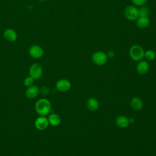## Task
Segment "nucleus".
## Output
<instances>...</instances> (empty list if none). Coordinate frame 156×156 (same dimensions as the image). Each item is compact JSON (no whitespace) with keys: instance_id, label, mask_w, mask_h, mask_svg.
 <instances>
[{"instance_id":"nucleus-11","label":"nucleus","mask_w":156,"mask_h":156,"mask_svg":"<svg viewBox=\"0 0 156 156\" xmlns=\"http://www.w3.org/2000/svg\"><path fill=\"white\" fill-rule=\"evenodd\" d=\"M149 70V64L146 60H140L136 65V71L141 75L146 74Z\"/></svg>"},{"instance_id":"nucleus-5","label":"nucleus","mask_w":156,"mask_h":156,"mask_svg":"<svg viewBox=\"0 0 156 156\" xmlns=\"http://www.w3.org/2000/svg\"><path fill=\"white\" fill-rule=\"evenodd\" d=\"M29 76H31L34 80L41 78L43 75V68L41 65L38 63L32 64L29 70Z\"/></svg>"},{"instance_id":"nucleus-9","label":"nucleus","mask_w":156,"mask_h":156,"mask_svg":"<svg viewBox=\"0 0 156 156\" xmlns=\"http://www.w3.org/2000/svg\"><path fill=\"white\" fill-rule=\"evenodd\" d=\"M3 37L9 42H14L17 40L18 35L14 29L12 28H7L4 31Z\"/></svg>"},{"instance_id":"nucleus-13","label":"nucleus","mask_w":156,"mask_h":156,"mask_svg":"<svg viewBox=\"0 0 156 156\" xmlns=\"http://www.w3.org/2000/svg\"><path fill=\"white\" fill-rule=\"evenodd\" d=\"M88 110L90 112H96L99 107V104L98 100L94 98H90L87 101L86 103Z\"/></svg>"},{"instance_id":"nucleus-7","label":"nucleus","mask_w":156,"mask_h":156,"mask_svg":"<svg viewBox=\"0 0 156 156\" xmlns=\"http://www.w3.org/2000/svg\"><path fill=\"white\" fill-rule=\"evenodd\" d=\"M71 83L70 81L66 79H61L57 81L55 83L56 89L60 92H66L70 90Z\"/></svg>"},{"instance_id":"nucleus-22","label":"nucleus","mask_w":156,"mask_h":156,"mask_svg":"<svg viewBox=\"0 0 156 156\" xmlns=\"http://www.w3.org/2000/svg\"><path fill=\"white\" fill-rule=\"evenodd\" d=\"M107 55L108 58H113L115 56V52L113 51H109L107 53Z\"/></svg>"},{"instance_id":"nucleus-17","label":"nucleus","mask_w":156,"mask_h":156,"mask_svg":"<svg viewBox=\"0 0 156 156\" xmlns=\"http://www.w3.org/2000/svg\"><path fill=\"white\" fill-rule=\"evenodd\" d=\"M144 57L147 61H152L155 58L156 54H155V51H154L153 50L148 49V50L144 51Z\"/></svg>"},{"instance_id":"nucleus-23","label":"nucleus","mask_w":156,"mask_h":156,"mask_svg":"<svg viewBox=\"0 0 156 156\" xmlns=\"http://www.w3.org/2000/svg\"><path fill=\"white\" fill-rule=\"evenodd\" d=\"M129 122H130V123H132V122H134V118H130V119H129Z\"/></svg>"},{"instance_id":"nucleus-10","label":"nucleus","mask_w":156,"mask_h":156,"mask_svg":"<svg viewBox=\"0 0 156 156\" xmlns=\"http://www.w3.org/2000/svg\"><path fill=\"white\" fill-rule=\"evenodd\" d=\"M39 93H40L39 88L37 85H33L30 87H27V89L26 90V91H25V94L28 99H32L37 97Z\"/></svg>"},{"instance_id":"nucleus-24","label":"nucleus","mask_w":156,"mask_h":156,"mask_svg":"<svg viewBox=\"0 0 156 156\" xmlns=\"http://www.w3.org/2000/svg\"><path fill=\"white\" fill-rule=\"evenodd\" d=\"M39 1H45L46 0H39Z\"/></svg>"},{"instance_id":"nucleus-12","label":"nucleus","mask_w":156,"mask_h":156,"mask_svg":"<svg viewBox=\"0 0 156 156\" xmlns=\"http://www.w3.org/2000/svg\"><path fill=\"white\" fill-rule=\"evenodd\" d=\"M115 123L118 127L122 129L127 128L130 124L129 118L124 115H119L117 116L115 119Z\"/></svg>"},{"instance_id":"nucleus-20","label":"nucleus","mask_w":156,"mask_h":156,"mask_svg":"<svg viewBox=\"0 0 156 156\" xmlns=\"http://www.w3.org/2000/svg\"><path fill=\"white\" fill-rule=\"evenodd\" d=\"M132 4L136 6V7H141L143 5H144L147 0H131Z\"/></svg>"},{"instance_id":"nucleus-16","label":"nucleus","mask_w":156,"mask_h":156,"mask_svg":"<svg viewBox=\"0 0 156 156\" xmlns=\"http://www.w3.org/2000/svg\"><path fill=\"white\" fill-rule=\"evenodd\" d=\"M150 23V20L148 17L139 16L136 20V24L137 27L141 29L147 27Z\"/></svg>"},{"instance_id":"nucleus-2","label":"nucleus","mask_w":156,"mask_h":156,"mask_svg":"<svg viewBox=\"0 0 156 156\" xmlns=\"http://www.w3.org/2000/svg\"><path fill=\"white\" fill-rule=\"evenodd\" d=\"M129 55L130 58L136 62H139L144 58V51L143 48L138 44H133L129 49Z\"/></svg>"},{"instance_id":"nucleus-25","label":"nucleus","mask_w":156,"mask_h":156,"mask_svg":"<svg viewBox=\"0 0 156 156\" xmlns=\"http://www.w3.org/2000/svg\"></svg>"},{"instance_id":"nucleus-14","label":"nucleus","mask_w":156,"mask_h":156,"mask_svg":"<svg viewBox=\"0 0 156 156\" xmlns=\"http://www.w3.org/2000/svg\"><path fill=\"white\" fill-rule=\"evenodd\" d=\"M130 106L134 110L138 111L141 110L143 107V102L142 100L138 97H133L130 100Z\"/></svg>"},{"instance_id":"nucleus-3","label":"nucleus","mask_w":156,"mask_h":156,"mask_svg":"<svg viewBox=\"0 0 156 156\" xmlns=\"http://www.w3.org/2000/svg\"><path fill=\"white\" fill-rule=\"evenodd\" d=\"M126 18L129 21H136L140 16L138 9L134 5H129L126 6L124 11Z\"/></svg>"},{"instance_id":"nucleus-15","label":"nucleus","mask_w":156,"mask_h":156,"mask_svg":"<svg viewBox=\"0 0 156 156\" xmlns=\"http://www.w3.org/2000/svg\"><path fill=\"white\" fill-rule=\"evenodd\" d=\"M49 124L52 126H58L61 122V118L57 113H49L48 118Z\"/></svg>"},{"instance_id":"nucleus-18","label":"nucleus","mask_w":156,"mask_h":156,"mask_svg":"<svg viewBox=\"0 0 156 156\" xmlns=\"http://www.w3.org/2000/svg\"><path fill=\"white\" fill-rule=\"evenodd\" d=\"M139 11V15L140 16H146L148 17L149 13H150V9L148 7L143 5L141 7H140V9H138Z\"/></svg>"},{"instance_id":"nucleus-8","label":"nucleus","mask_w":156,"mask_h":156,"mask_svg":"<svg viewBox=\"0 0 156 156\" xmlns=\"http://www.w3.org/2000/svg\"><path fill=\"white\" fill-rule=\"evenodd\" d=\"M35 126L37 129L39 130H44L49 126V121L48 118L44 116H40L35 121Z\"/></svg>"},{"instance_id":"nucleus-21","label":"nucleus","mask_w":156,"mask_h":156,"mask_svg":"<svg viewBox=\"0 0 156 156\" xmlns=\"http://www.w3.org/2000/svg\"><path fill=\"white\" fill-rule=\"evenodd\" d=\"M41 91L43 94H46L48 93H49L50 91V89L46 87H42L41 90Z\"/></svg>"},{"instance_id":"nucleus-19","label":"nucleus","mask_w":156,"mask_h":156,"mask_svg":"<svg viewBox=\"0 0 156 156\" xmlns=\"http://www.w3.org/2000/svg\"><path fill=\"white\" fill-rule=\"evenodd\" d=\"M34 83V79H33L31 76H29L26 77L23 80V84L25 87H29L33 85Z\"/></svg>"},{"instance_id":"nucleus-6","label":"nucleus","mask_w":156,"mask_h":156,"mask_svg":"<svg viewBox=\"0 0 156 156\" xmlns=\"http://www.w3.org/2000/svg\"><path fill=\"white\" fill-rule=\"evenodd\" d=\"M29 54L31 57L38 59L43 56L44 50L41 46L38 44H34L29 48Z\"/></svg>"},{"instance_id":"nucleus-4","label":"nucleus","mask_w":156,"mask_h":156,"mask_svg":"<svg viewBox=\"0 0 156 156\" xmlns=\"http://www.w3.org/2000/svg\"><path fill=\"white\" fill-rule=\"evenodd\" d=\"M91 59L95 65L98 66H102L107 63L108 60V57L107 54L104 52L98 51L94 52L92 54Z\"/></svg>"},{"instance_id":"nucleus-1","label":"nucleus","mask_w":156,"mask_h":156,"mask_svg":"<svg viewBox=\"0 0 156 156\" xmlns=\"http://www.w3.org/2000/svg\"><path fill=\"white\" fill-rule=\"evenodd\" d=\"M35 109L40 116H44L49 115L52 109L51 102L46 98H41L38 100L35 105Z\"/></svg>"}]
</instances>
